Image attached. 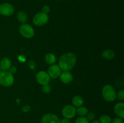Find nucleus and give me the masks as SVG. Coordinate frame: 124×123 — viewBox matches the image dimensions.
<instances>
[{
	"label": "nucleus",
	"mask_w": 124,
	"mask_h": 123,
	"mask_svg": "<svg viewBox=\"0 0 124 123\" xmlns=\"http://www.w3.org/2000/svg\"><path fill=\"white\" fill-rule=\"evenodd\" d=\"M75 123H90L86 116H79L75 120Z\"/></svg>",
	"instance_id": "nucleus-20"
},
{
	"label": "nucleus",
	"mask_w": 124,
	"mask_h": 123,
	"mask_svg": "<svg viewBox=\"0 0 124 123\" xmlns=\"http://www.w3.org/2000/svg\"><path fill=\"white\" fill-rule=\"evenodd\" d=\"M17 19L21 24H25L28 19L27 14L25 12L20 11L17 14Z\"/></svg>",
	"instance_id": "nucleus-17"
},
{
	"label": "nucleus",
	"mask_w": 124,
	"mask_h": 123,
	"mask_svg": "<svg viewBox=\"0 0 124 123\" xmlns=\"http://www.w3.org/2000/svg\"><path fill=\"white\" fill-rule=\"evenodd\" d=\"M48 74L49 75L50 78H57L59 77L61 74L62 72V70L61 69L60 67L58 65H50L48 68Z\"/></svg>",
	"instance_id": "nucleus-10"
},
{
	"label": "nucleus",
	"mask_w": 124,
	"mask_h": 123,
	"mask_svg": "<svg viewBox=\"0 0 124 123\" xmlns=\"http://www.w3.org/2000/svg\"><path fill=\"white\" fill-rule=\"evenodd\" d=\"M50 12V8L48 6H44L42 7V12L44 13H46V14H48V13Z\"/></svg>",
	"instance_id": "nucleus-25"
},
{
	"label": "nucleus",
	"mask_w": 124,
	"mask_h": 123,
	"mask_svg": "<svg viewBox=\"0 0 124 123\" xmlns=\"http://www.w3.org/2000/svg\"><path fill=\"white\" fill-rule=\"evenodd\" d=\"M102 95L105 101L113 102L116 99V92L113 86L106 84L102 90Z\"/></svg>",
	"instance_id": "nucleus-2"
},
{
	"label": "nucleus",
	"mask_w": 124,
	"mask_h": 123,
	"mask_svg": "<svg viewBox=\"0 0 124 123\" xmlns=\"http://www.w3.org/2000/svg\"><path fill=\"white\" fill-rule=\"evenodd\" d=\"M19 31L21 35L25 39H31L35 35V30L32 27L25 23L20 25Z\"/></svg>",
	"instance_id": "nucleus-4"
},
{
	"label": "nucleus",
	"mask_w": 124,
	"mask_h": 123,
	"mask_svg": "<svg viewBox=\"0 0 124 123\" xmlns=\"http://www.w3.org/2000/svg\"><path fill=\"white\" fill-rule=\"evenodd\" d=\"M41 123H60V119L53 113H46L42 116Z\"/></svg>",
	"instance_id": "nucleus-9"
},
{
	"label": "nucleus",
	"mask_w": 124,
	"mask_h": 123,
	"mask_svg": "<svg viewBox=\"0 0 124 123\" xmlns=\"http://www.w3.org/2000/svg\"><path fill=\"white\" fill-rule=\"evenodd\" d=\"M14 83L13 74L8 71L2 70L0 72V84L4 87H10Z\"/></svg>",
	"instance_id": "nucleus-3"
},
{
	"label": "nucleus",
	"mask_w": 124,
	"mask_h": 123,
	"mask_svg": "<svg viewBox=\"0 0 124 123\" xmlns=\"http://www.w3.org/2000/svg\"><path fill=\"white\" fill-rule=\"evenodd\" d=\"M95 117V114L93 112H88L87 115H86V118L88 119L89 121H92L94 120Z\"/></svg>",
	"instance_id": "nucleus-23"
},
{
	"label": "nucleus",
	"mask_w": 124,
	"mask_h": 123,
	"mask_svg": "<svg viewBox=\"0 0 124 123\" xmlns=\"http://www.w3.org/2000/svg\"><path fill=\"white\" fill-rule=\"evenodd\" d=\"M30 109H31L30 106H29V105H24L21 109L22 111L24 112V113H27V112H29L30 110Z\"/></svg>",
	"instance_id": "nucleus-26"
},
{
	"label": "nucleus",
	"mask_w": 124,
	"mask_h": 123,
	"mask_svg": "<svg viewBox=\"0 0 124 123\" xmlns=\"http://www.w3.org/2000/svg\"><path fill=\"white\" fill-rule=\"evenodd\" d=\"M0 66L4 71H8V69L12 66V62L8 58L3 57L0 62Z\"/></svg>",
	"instance_id": "nucleus-13"
},
{
	"label": "nucleus",
	"mask_w": 124,
	"mask_h": 123,
	"mask_svg": "<svg viewBox=\"0 0 124 123\" xmlns=\"http://www.w3.org/2000/svg\"><path fill=\"white\" fill-rule=\"evenodd\" d=\"M36 80L41 85H46L49 83L50 77L46 71H41L36 74Z\"/></svg>",
	"instance_id": "nucleus-8"
},
{
	"label": "nucleus",
	"mask_w": 124,
	"mask_h": 123,
	"mask_svg": "<svg viewBox=\"0 0 124 123\" xmlns=\"http://www.w3.org/2000/svg\"><path fill=\"white\" fill-rule=\"evenodd\" d=\"M48 19H49V17L48 14L41 12L36 13L34 16L33 18V22L36 26L41 27L46 25L48 22Z\"/></svg>",
	"instance_id": "nucleus-5"
},
{
	"label": "nucleus",
	"mask_w": 124,
	"mask_h": 123,
	"mask_svg": "<svg viewBox=\"0 0 124 123\" xmlns=\"http://www.w3.org/2000/svg\"><path fill=\"white\" fill-rule=\"evenodd\" d=\"M2 71V68H1V66H0V72H1Z\"/></svg>",
	"instance_id": "nucleus-31"
},
{
	"label": "nucleus",
	"mask_w": 124,
	"mask_h": 123,
	"mask_svg": "<svg viewBox=\"0 0 124 123\" xmlns=\"http://www.w3.org/2000/svg\"><path fill=\"white\" fill-rule=\"evenodd\" d=\"M111 123H124L123 119L119 117H116L111 119Z\"/></svg>",
	"instance_id": "nucleus-24"
},
{
	"label": "nucleus",
	"mask_w": 124,
	"mask_h": 123,
	"mask_svg": "<svg viewBox=\"0 0 124 123\" xmlns=\"http://www.w3.org/2000/svg\"><path fill=\"white\" fill-rule=\"evenodd\" d=\"M16 68L15 67V66H11L10 68L9 69H8V72H10L12 74H14L15 73H16Z\"/></svg>",
	"instance_id": "nucleus-27"
},
{
	"label": "nucleus",
	"mask_w": 124,
	"mask_h": 123,
	"mask_svg": "<svg viewBox=\"0 0 124 123\" xmlns=\"http://www.w3.org/2000/svg\"><path fill=\"white\" fill-rule=\"evenodd\" d=\"M61 113L64 118L72 119L76 114V109L73 105H66L62 109Z\"/></svg>",
	"instance_id": "nucleus-6"
},
{
	"label": "nucleus",
	"mask_w": 124,
	"mask_h": 123,
	"mask_svg": "<svg viewBox=\"0 0 124 123\" xmlns=\"http://www.w3.org/2000/svg\"><path fill=\"white\" fill-rule=\"evenodd\" d=\"M116 98L121 101H123L124 99V90H120L116 92Z\"/></svg>",
	"instance_id": "nucleus-21"
},
{
	"label": "nucleus",
	"mask_w": 124,
	"mask_h": 123,
	"mask_svg": "<svg viewBox=\"0 0 124 123\" xmlns=\"http://www.w3.org/2000/svg\"><path fill=\"white\" fill-rule=\"evenodd\" d=\"M114 112L117 117L124 118V103L123 102H117L114 107Z\"/></svg>",
	"instance_id": "nucleus-12"
},
{
	"label": "nucleus",
	"mask_w": 124,
	"mask_h": 123,
	"mask_svg": "<svg viewBox=\"0 0 124 123\" xmlns=\"http://www.w3.org/2000/svg\"><path fill=\"white\" fill-rule=\"evenodd\" d=\"M88 113V110L85 106H80L76 109V113L79 116H86L87 113Z\"/></svg>",
	"instance_id": "nucleus-18"
},
{
	"label": "nucleus",
	"mask_w": 124,
	"mask_h": 123,
	"mask_svg": "<svg viewBox=\"0 0 124 123\" xmlns=\"http://www.w3.org/2000/svg\"><path fill=\"white\" fill-rule=\"evenodd\" d=\"M42 90L45 94H49L51 92V86L49 84H46L42 86Z\"/></svg>",
	"instance_id": "nucleus-22"
},
{
	"label": "nucleus",
	"mask_w": 124,
	"mask_h": 123,
	"mask_svg": "<svg viewBox=\"0 0 124 123\" xmlns=\"http://www.w3.org/2000/svg\"><path fill=\"white\" fill-rule=\"evenodd\" d=\"M15 8L13 5L8 2L0 4V14L4 16H10L14 13Z\"/></svg>",
	"instance_id": "nucleus-7"
},
{
	"label": "nucleus",
	"mask_w": 124,
	"mask_h": 123,
	"mask_svg": "<svg viewBox=\"0 0 124 123\" xmlns=\"http://www.w3.org/2000/svg\"><path fill=\"white\" fill-rule=\"evenodd\" d=\"M90 123H100V122H99L98 120H93Z\"/></svg>",
	"instance_id": "nucleus-30"
},
{
	"label": "nucleus",
	"mask_w": 124,
	"mask_h": 123,
	"mask_svg": "<svg viewBox=\"0 0 124 123\" xmlns=\"http://www.w3.org/2000/svg\"><path fill=\"white\" fill-rule=\"evenodd\" d=\"M60 123H71L70 119H67V118H63L61 120H60Z\"/></svg>",
	"instance_id": "nucleus-29"
},
{
	"label": "nucleus",
	"mask_w": 124,
	"mask_h": 123,
	"mask_svg": "<svg viewBox=\"0 0 124 123\" xmlns=\"http://www.w3.org/2000/svg\"><path fill=\"white\" fill-rule=\"evenodd\" d=\"M45 62H46V63L49 65H53L56 62V57L55 55L53 53H47L45 55Z\"/></svg>",
	"instance_id": "nucleus-14"
},
{
	"label": "nucleus",
	"mask_w": 124,
	"mask_h": 123,
	"mask_svg": "<svg viewBox=\"0 0 124 123\" xmlns=\"http://www.w3.org/2000/svg\"><path fill=\"white\" fill-rule=\"evenodd\" d=\"M77 58L73 53H67L59 58L58 65L63 71H69L72 69L76 65Z\"/></svg>",
	"instance_id": "nucleus-1"
},
{
	"label": "nucleus",
	"mask_w": 124,
	"mask_h": 123,
	"mask_svg": "<svg viewBox=\"0 0 124 123\" xmlns=\"http://www.w3.org/2000/svg\"><path fill=\"white\" fill-rule=\"evenodd\" d=\"M102 56L103 58L107 60H111L115 57V53L111 49H106L103 51L102 53Z\"/></svg>",
	"instance_id": "nucleus-16"
},
{
	"label": "nucleus",
	"mask_w": 124,
	"mask_h": 123,
	"mask_svg": "<svg viewBox=\"0 0 124 123\" xmlns=\"http://www.w3.org/2000/svg\"><path fill=\"white\" fill-rule=\"evenodd\" d=\"M60 80L64 84H69L73 80V74L70 71H63L59 76Z\"/></svg>",
	"instance_id": "nucleus-11"
},
{
	"label": "nucleus",
	"mask_w": 124,
	"mask_h": 123,
	"mask_svg": "<svg viewBox=\"0 0 124 123\" xmlns=\"http://www.w3.org/2000/svg\"><path fill=\"white\" fill-rule=\"evenodd\" d=\"M29 67L33 70H35V68H36V66H35L36 65H35V63H34L33 61H32V60H31V61H30L29 62Z\"/></svg>",
	"instance_id": "nucleus-28"
},
{
	"label": "nucleus",
	"mask_w": 124,
	"mask_h": 123,
	"mask_svg": "<svg viewBox=\"0 0 124 123\" xmlns=\"http://www.w3.org/2000/svg\"><path fill=\"white\" fill-rule=\"evenodd\" d=\"M84 104V100L80 95H75L72 99V104L74 107H78L82 106Z\"/></svg>",
	"instance_id": "nucleus-15"
},
{
	"label": "nucleus",
	"mask_w": 124,
	"mask_h": 123,
	"mask_svg": "<svg viewBox=\"0 0 124 123\" xmlns=\"http://www.w3.org/2000/svg\"><path fill=\"white\" fill-rule=\"evenodd\" d=\"M111 118L107 115H102L99 118V121L100 123H111Z\"/></svg>",
	"instance_id": "nucleus-19"
}]
</instances>
